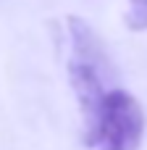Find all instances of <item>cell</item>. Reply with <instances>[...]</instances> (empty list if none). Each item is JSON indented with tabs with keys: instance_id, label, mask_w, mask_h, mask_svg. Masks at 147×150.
Listing matches in <instances>:
<instances>
[{
	"instance_id": "1",
	"label": "cell",
	"mask_w": 147,
	"mask_h": 150,
	"mask_svg": "<svg viewBox=\"0 0 147 150\" xmlns=\"http://www.w3.org/2000/svg\"><path fill=\"white\" fill-rule=\"evenodd\" d=\"M145 134V113L126 90H108L95 129L84 142L95 150H137Z\"/></svg>"
},
{
	"instance_id": "2",
	"label": "cell",
	"mask_w": 147,
	"mask_h": 150,
	"mask_svg": "<svg viewBox=\"0 0 147 150\" xmlns=\"http://www.w3.org/2000/svg\"><path fill=\"white\" fill-rule=\"evenodd\" d=\"M113 74L92 61H84V58H76L71 55L68 58V79H71V87H74V95H76V103H79V113H82V121H84V137L95 129L97 124V116H100V108H103V100H105V76Z\"/></svg>"
},
{
	"instance_id": "3",
	"label": "cell",
	"mask_w": 147,
	"mask_h": 150,
	"mask_svg": "<svg viewBox=\"0 0 147 150\" xmlns=\"http://www.w3.org/2000/svg\"><path fill=\"white\" fill-rule=\"evenodd\" d=\"M126 26H129V29H134V32L147 29V0H129Z\"/></svg>"
}]
</instances>
